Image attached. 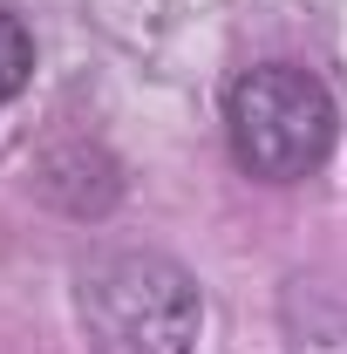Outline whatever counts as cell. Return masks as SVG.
<instances>
[{
  "instance_id": "cell-1",
  "label": "cell",
  "mask_w": 347,
  "mask_h": 354,
  "mask_svg": "<svg viewBox=\"0 0 347 354\" xmlns=\"http://www.w3.org/2000/svg\"><path fill=\"white\" fill-rule=\"evenodd\" d=\"M205 300L164 252H102L82 272V334L95 354H191Z\"/></svg>"
},
{
  "instance_id": "cell-2",
  "label": "cell",
  "mask_w": 347,
  "mask_h": 354,
  "mask_svg": "<svg viewBox=\"0 0 347 354\" xmlns=\"http://www.w3.org/2000/svg\"><path fill=\"white\" fill-rule=\"evenodd\" d=\"M225 130H232V157L238 171L265 177V184H293V177L320 171L341 109L320 75H306L293 62H265L252 75H238L225 95Z\"/></svg>"
},
{
  "instance_id": "cell-3",
  "label": "cell",
  "mask_w": 347,
  "mask_h": 354,
  "mask_svg": "<svg viewBox=\"0 0 347 354\" xmlns=\"http://www.w3.org/2000/svg\"><path fill=\"white\" fill-rule=\"evenodd\" d=\"M35 75V35L21 28V14L0 7V102H14Z\"/></svg>"
}]
</instances>
